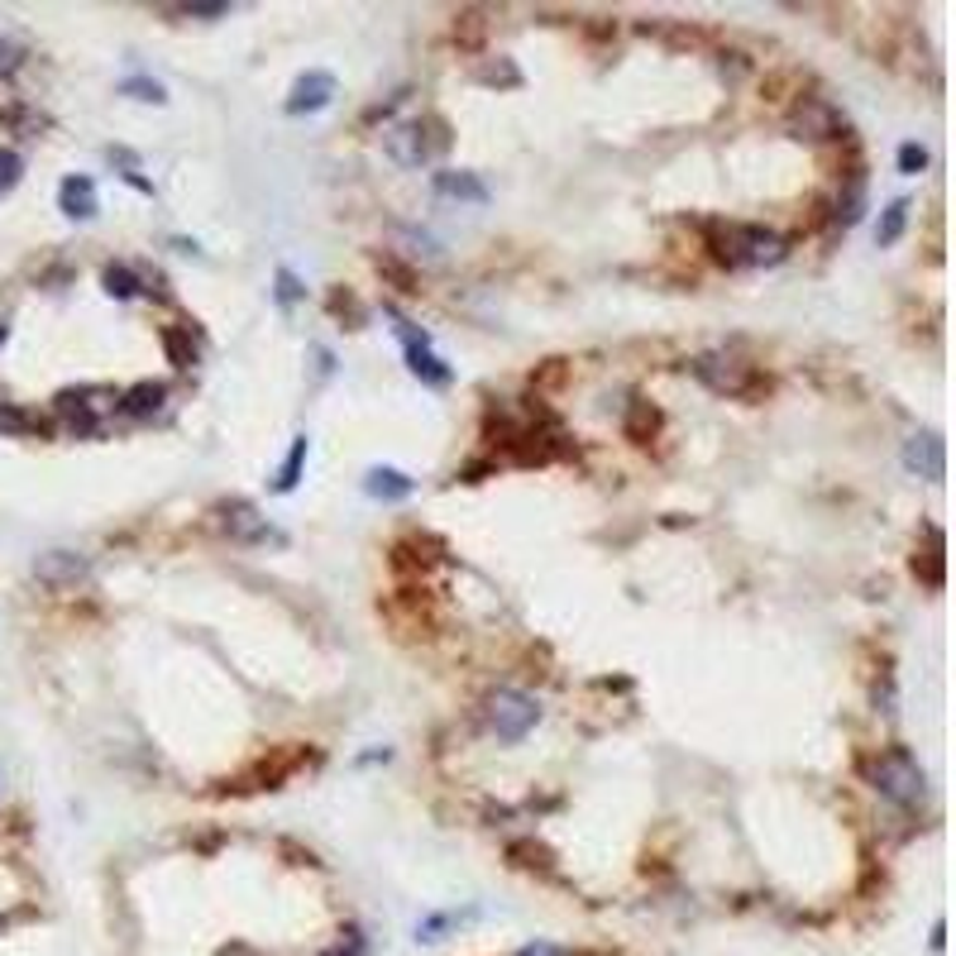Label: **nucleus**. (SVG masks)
Here are the masks:
<instances>
[{
  "label": "nucleus",
  "mask_w": 956,
  "mask_h": 956,
  "mask_svg": "<svg viewBox=\"0 0 956 956\" xmlns=\"http://www.w3.org/2000/svg\"><path fill=\"white\" fill-rule=\"evenodd\" d=\"M866 774H870V784H876L885 798H894V804H918L923 798V770H918V760L904 752V746H894V752H885V756H876L866 766Z\"/></svg>",
  "instance_id": "f257e3e1"
},
{
  "label": "nucleus",
  "mask_w": 956,
  "mask_h": 956,
  "mask_svg": "<svg viewBox=\"0 0 956 956\" xmlns=\"http://www.w3.org/2000/svg\"><path fill=\"white\" fill-rule=\"evenodd\" d=\"M483 718H488V732L498 736V742H522V736L536 728L541 708H536V698L531 694H522V688H498V694H488Z\"/></svg>",
  "instance_id": "f03ea898"
},
{
  "label": "nucleus",
  "mask_w": 956,
  "mask_h": 956,
  "mask_svg": "<svg viewBox=\"0 0 956 956\" xmlns=\"http://www.w3.org/2000/svg\"><path fill=\"white\" fill-rule=\"evenodd\" d=\"M718 259H722V263H732V269L780 263V259H784V239H780V235H770V229H742V225H732L728 235H722Z\"/></svg>",
  "instance_id": "7ed1b4c3"
},
{
  "label": "nucleus",
  "mask_w": 956,
  "mask_h": 956,
  "mask_svg": "<svg viewBox=\"0 0 956 956\" xmlns=\"http://www.w3.org/2000/svg\"><path fill=\"white\" fill-rule=\"evenodd\" d=\"M694 373L712 387V393L742 397V393H752L756 387V369L746 364V359H736V355H704V359H694Z\"/></svg>",
  "instance_id": "20e7f679"
},
{
  "label": "nucleus",
  "mask_w": 956,
  "mask_h": 956,
  "mask_svg": "<svg viewBox=\"0 0 956 956\" xmlns=\"http://www.w3.org/2000/svg\"><path fill=\"white\" fill-rule=\"evenodd\" d=\"M383 144H387V153H393L402 167H421L431 159V144H426V125L421 120H407V125H393L383 135Z\"/></svg>",
  "instance_id": "39448f33"
},
{
  "label": "nucleus",
  "mask_w": 956,
  "mask_h": 956,
  "mask_svg": "<svg viewBox=\"0 0 956 956\" xmlns=\"http://www.w3.org/2000/svg\"><path fill=\"white\" fill-rule=\"evenodd\" d=\"M87 570H91V564L82 560V555H72V550L39 555V564H34V574H39L48 588H77L82 579H87Z\"/></svg>",
  "instance_id": "423d86ee"
},
{
  "label": "nucleus",
  "mask_w": 956,
  "mask_h": 956,
  "mask_svg": "<svg viewBox=\"0 0 956 956\" xmlns=\"http://www.w3.org/2000/svg\"><path fill=\"white\" fill-rule=\"evenodd\" d=\"M331 96H335V77H331V72H307V77L293 87V96H287V115L321 111V105H331Z\"/></svg>",
  "instance_id": "0eeeda50"
},
{
  "label": "nucleus",
  "mask_w": 956,
  "mask_h": 956,
  "mask_svg": "<svg viewBox=\"0 0 956 956\" xmlns=\"http://www.w3.org/2000/svg\"><path fill=\"white\" fill-rule=\"evenodd\" d=\"M794 135L798 139H832L837 135V111H832L828 101H818V96H804V105H798V115H794Z\"/></svg>",
  "instance_id": "6e6552de"
},
{
  "label": "nucleus",
  "mask_w": 956,
  "mask_h": 956,
  "mask_svg": "<svg viewBox=\"0 0 956 956\" xmlns=\"http://www.w3.org/2000/svg\"><path fill=\"white\" fill-rule=\"evenodd\" d=\"M397 325H402V335H407V359H411V373H417V378H426V383H435V387H440V383H450V369H445L440 359H435L431 349H426V335H421V340H417V331H407V321H397Z\"/></svg>",
  "instance_id": "1a4fd4ad"
},
{
  "label": "nucleus",
  "mask_w": 956,
  "mask_h": 956,
  "mask_svg": "<svg viewBox=\"0 0 956 956\" xmlns=\"http://www.w3.org/2000/svg\"><path fill=\"white\" fill-rule=\"evenodd\" d=\"M904 464L914 469V474H923V479H942V440L938 435H914L909 445H904Z\"/></svg>",
  "instance_id": "9d476101"
},
{
  "label": "nucleus",
  "mask_w": 956,
  "mask_h": 956,
  "mask_svg": "<svg viewBox=\"0 0 956 956\" xmlns=\"http://www.w3.org/2000/svg\"><path fill=\"white\" fill-rule=\"evenodd\" d=\"M431 187H435V197H445V201H469V206L488 201V187H483L474 173H435Z\"/></svg>",
  "instance_id": "9b49d317"
},
{
  "label": "nucleus",
  "mask_w": 956,
  "mask_h": 956,
  "mask_svg": "<svg viewBox=\"0 0 956 956\" xmlns=\"http://www.w3.org/2000/svg\"><path fill=\"white\" fill-rule=\"evenodd\" d=\"M58 201H63V211L72 215V221H91L96 215V183L91 177H63V187H58Z\"/></svg>",
  "instance_id": "f8f14e48"
},
{
  "label": "nucleus",
  "mask_w": 956,
  "mask_h": 956,
  "mask_svg": "<svg viewBox=\"0 0 956 956\" xmlns=\"http://www.w3.org/2000/svg\"><path fill=\"white\" fill-rule=\"evenodd\" d=\"M225 531L235 541H273V526L263 522L259 512H253L249 502H229L225 507Z\"/></svg>",
  "instance_id": "ddd939ff"
},
{
  "label": "nucleus",
  "mask_w": 956,
  "mask_h": 956,
  "mask_svg": "<svg viewBox=\"0 0 956 956\" xmlns=\"http://www.w3.org/2000/svg\"><path fill=\"white\" fill-rule=\"evenodd\" d=\"M411 488H417V483L407 474H397V469H369V479H364V493L378 502H402V498H411Z\"/></svg>",
  "instance_id": "4468645a"
},
{
  "label": "nucleus",
  "mask_w": 956,
  "mask_h": 956,
  "mask_svg": "<svg viewBox=\"0 0 956 956\" xmlns=\"http://www.w3.org/2000/svg\"><path fill=\"white\" fill-rule=\"evenodd\" d=\"M120 407H125L129 417H153V411L163 407V387H159V383H139V387H129V393L120 397Z\"/></svg>",
  "instance_id": "2eb2a0df"
},
{
  "label": "nucleus",
  "mask_w": 956,
  "mask_h": 956,
  "mask_svg": "<svg viewBox=\"0 0 956 956\" xmlns=\"http://www.w3.org/2000/svg\"><path fill=\"white\" fill-rule=\"evenodd\" d=\"M163 349H167V364H173V369H191V364H197L191 335H187V331H177V325H167V331H163Z\"/></svg>",
  "instance_id": "dca6fc26"
},
{
  "label": "nucleus",
  "mask_w": 956,
  "mask_h": 956,
  "mask_svg": "<svg viewBox=\"0 0 956 956\" xmlns=\"http://www.w3.org/2000/svg\"><path fill=\"white\" fill-rule=\"evenodd\" d=\"M904 225H909V201H894L885 211V221L876 225V239H880V245H894V239L904 235Z\"/></svg>",
  "instance_id": "f3484780"
},
{
  "label": "nucleus",
  "mask_w": 956,
  "mask_h": 956,
  "mask_svg": "<svg viewBox=\"0 0 956 956\" xmlns=\"http://www.w3.org/2000/svg\"><path fill=\"white\" fill-rule=\"evenodd\" d=\"M301 464H307V435H297V440H293V455H287L283 474H277V493H293V488H297Z\"/></svg>",
  "instance_id": "a211bd4d"
},
{
  "label": "nucleus",
  "mask_w": 956,
  "mask_h": 956,
  "mask_svg": "<svg viewBox=\"0 0 956 956\" xmlns=\"http://www.w3.org/2000/svg\"><path fill=\"white\" fill-rule=\"evenodd\" d=\"M105 293L120 297V301H125V297H135V293H139V277L129 273L125 263H111V269H105Z\"/></svg>",
  "instance_id": "6ab92c4d"
},
{
  "label": "nucleus",
  "mask_w": 956,
  "mask_h": 956,
  "mask_svg": "<svg viewBox=\"0 0 956 956\" xmlns=\"http://www.w3.org/2000/svg\"><path fill=\"white\" fill-rule=\"evenodd\" d=\"M0 431L24 435V431H39V421H34L29 411H20V407H0Z\"/></svg>",
  "instance_id": "aec40b11"
},
{
  "label": "nucleus",
  "mask_w": 956,
  "mask_h": 956,
  "mask_svg": "<svg viewBox=\"0 0 956 956\" xmlns=\"http://www.w3.org/2000/svg\"><path fill=\"white\" fill-rule=\"evenodd\" d=\"M120 91L135 96V101H163V87H159V82H149V77H129Z\"/></svg>",
  "instance_id": "412c9836"
},
{
  "label": "nucleus",
  "mask_w": 956,
  "mask_h": 956,
  "mask_svg": "<svg viewBox=\"0 0 956 956\" xmlns=\"http://www.w3.org/2000/svg\"><path fill=\"white\" fill-rule=\"evenodd\" d=\"M20 173H24L20 153H15V149H0V191L15 187V183H20Z\"/></svg>",
  "instance_id": "4be33fe9"
},
{
  "label": "nucleus",
  "mask_w": 956,
  "mask_h": 956,
  "mask_svg": "<svg viewBox=\"0 0 956 956\" xmlns=\"http://www.w3.org/2000/svg\"><path fill=\"white\" fill-rule=\"evenodd\" d=\"M923 163H928L923 144H904V149H899V167H904V173H923Z\"/></svg>",
  "instance_id": "5701e85b"
},
{
  "label": "nucleus",
  "mask_w": 956,
  "mask_h": 956,
  "mask_svg": "<svg viewBox=\"0 0 956 956\" xmlns=\"http://www.w3.org/2000/svg\"><path fill=\"white\" fill-rule=\"evenodd\" d=\"M301 297V287H297V277L287 273V269H277V301H283V307H293V301Z\"/></svg>",
  "instance_id": "b1692460"
},
{
  "label": "nucleus",
  "mask_w": 956,
  "mask_h": 956,
  "mask_svg": "<svg viewBox=\"0 0 956 956\" xmlns=\"http://www.w3.org/2000/svg\"><path fill=\"white\" fill-rule=\"evenodd\" d=\"M20 44H10V39H0V77H10V72L20 67Z\"/></svg>",
  "instance_id": "393cba45"
},
{
  "label": "nucleus",
  "mask_w": 956,
  "mask_h": 956,
  "mask_svg": "<svg viewBox=\"0 0 956 956\" xmlns=\"http://www.w3.org/2000/svg\"><path fill=\"white\" fill-rule=\"evenodd\" d=\"M229 5H221V0H215V5H183V15H225Z\"/></svg>",
  "instance_id": "a878e982"
},
{
  "label": "nucleus",
  "mask_w": 956,
  "mask_h": 956,
  "mask_svg": "<svg viewBox=\"0 0 956 956\" xmlns=\"http://www.w3.org/2000/svg\"><path fill=\"white\" fill-rule=\"evenodd\" d=\"M517 956H564L560 947H546V942H531V947H522Z\"/></svg>",
  "instance_id": "bb28decb"
},
{
  "label": "nucleus",
  "mask_w": 956,
  "mask_h": 956,
  "mask_svg": "<svg viewBox=\"0 0 956 956\" xmlns=\"http://www.w3.org/2000/svg\"><path fill=\"white\" fill-rule=\"evenodd\" d=\"M321 956H364V952H359V942H349V947L340 942V947H331V952H321Z\"/></svg>",
  "instance_id": "cd10ccee"
},
{
  "label": "nucleus",
  "mask_w": 956,
  "mask_h": 956,
  "mask_svg": "<svg viewBox=\"0 0 956 956\" xmlns=\"http://www.w3.org/2000/svg\"><path fill=\"white\" fill-rule=\"evenodd\" d=\"M5 335H10V325H5V321H0V345H5Z\"/></svg>",
  "instance_id": "c85d7f7f"
}]
</instances>
